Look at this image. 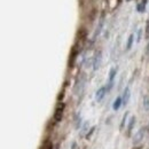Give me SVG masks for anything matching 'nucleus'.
<instances>
[{"label":"nucleus","mask_w":149,"mask_h":149,"mask_svg":"<svg viewBox=\"0 0 149 149\" xmlns=\"http://www.w3.org/2000/svg\"><path fill=\"white\" fill-rule=\"evenodd\" d=\"M107 92H108V87L107 86H101L100 88H97V91L95 92V101L96 102H101L104 96L107 95Z\"/></svg>","instance_id":"nucleus-1"},{"label":"nucleus","mask_w":149,"mask_h":149,"mask_svg":"<svg viewBox=\"0 0 149 149\" xmlns=\"http://www.w3.org/2000/svg\"><path fill=\"white\" fill-rule=\"evenodd\" d=\"M101 61H102V53H101V51H99V52H96V54H95L94 60H93V70L94 71H96V70L100 68Z\"/></svg>","instance_id":"nucleus-2"},{"label":"nucleus","mask_w":149,"mask_h":149,"mask_svg":"<svg viewBox=\"0 0 149 149\" xmlns=\"http://www.w3.org/2000/svg\"><path fill=\"white\" fill-rule=\"evenodd\" d=\"M116 74H117V68H111V70H110V72H109V83H108V91L110 90L112 87V85H113V80H115V77H116Z\"/></svg>","instance_id":"nucleus-3"},{"label":"nucleus","mask_w":149,"mask_h":149,"mask_svg":"<svg viewBox=\"0 0 149 149\" xmlns=\"http://www.w3.org/2000/svg\"><path fill=\"white\" fill-rule=\"evenodd\" d=\"M130 96H131V91H130V87L127 86V87H125L123 96H122V99H123V106H126L127 104V102L130 100Z\"/></svg>","instance_id":"nucleus-4"},{"label":"nucleus","mask_w":149,"mask_h":149,"mask_svg":"<svg viewBox=\"0 0 149 149\" xmlns=\"http://www.w3.org/2000/svg\"><path fill=\"white\" fill-rule=\"evenodd\" d=\"M122 106H123V99H122V96H117L116 100H115L113 103H112V109L117 111Z\"/></svg>","instance_id":"nucleus-5"},{"label":"nucleus","mask_w":149,"mask_h":149,"mask_svg":"<svg viewBox=\"0 0 149 149\" xmlns=\"http://www.w3.org/2000/svg\"><path fill=\"white\" fill-rule=\"evenodd\" d=\"M134 125H135V116H133V117L131 118V120L129 122V125H127V136H130L131 135Z\"/></svg>","instance_id":"nucleus-6"},{"label":"nucleus","mask_w":149,"mask_h":149,"mask_svg":"<svg viewBox=\"0 0 149 149\" xmlns=\"http://www.w3.org/2000/svg\"><path fill=\"white\" fill-rule=\"evenodd\" d=\"M133 42H134V33L130 35V37L127 39V45H126V49H127V51L131 49V47L133 46Z\"/></svg>","instance_id":"nucleus-7"},{"label":"nucleus","mask_w":149,"mask_h":149,"mask_svg":"<svg viewBox=\"0 0 149 149\" xmlns=\"http://www.w3.org/2000/svg\"><path fill=\"white\" fill-rule=\"evenodd\" d=\"M143 108L146 111L149 110V96L148 95H145L143 96Z\"/></svg>","instance_id":"nucleus-8"},{"label":"nucleus","mask_w":149,"mask_h":149,"mask_svg":"<svg viewBox=\"0 0 149 149\" xmlns=\"http://www.w3.org/2000/svg\"><path fill=\"white\" fill-rule=\"evenodd\" d=\"M127 115H129V112H126V113L124 115L123 119H122V123H120V130H123V129L125 127V123H126V119H127Z\"/></svg>","instance_id":"nucleus-9"}]
</instances>
